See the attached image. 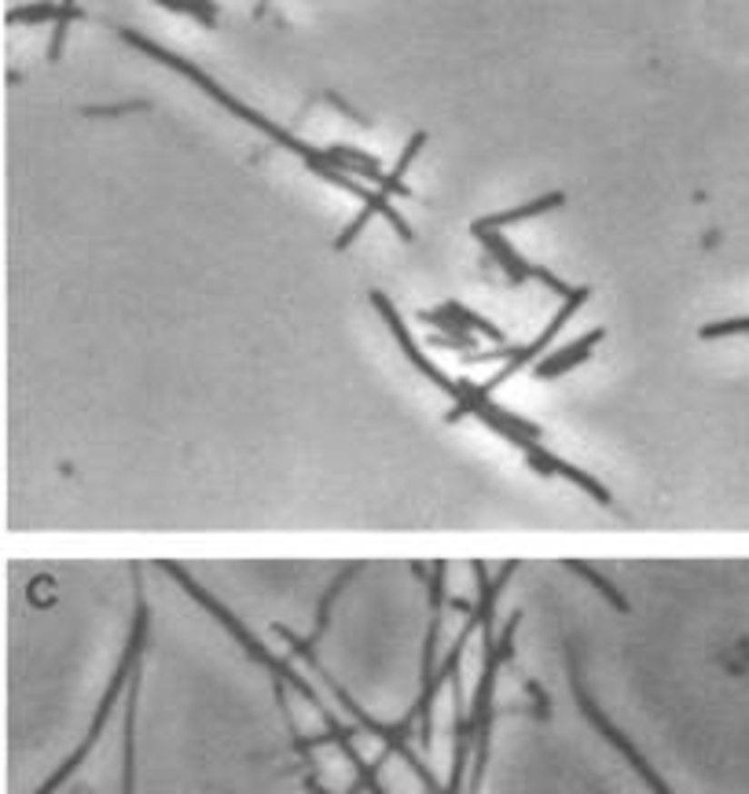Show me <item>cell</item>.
Listing matches in <instances>:
<instances>
[{"instance_id": "cell-1", "label": "cell", "mask_w": 749, "mask_h": 794, "mask_svg": "<svg viewBox=\"0 0 749 794\" xmlns=\"http://www.w3.org/2000/svg\"><path fill=\"white\" fill-rule=\"evenodd\" d=\"M118 37H122L125 45H133V48H140L144 55H151L155 63H162V66H169V70H176L180 77H187V81H192L195 88H203V93H206L210 100H217V104H221V107H225L228 115H235L239 122H246V126H254L257 133H265V136H268L272 144H279V147H284V151H291V155H298V158L305 162V169H313L316 176H324V181H327V185H335V188H342V192H349V196H356V199H360L364 206L371 203V196H374V192H371V188H364V185L356 181V176H349L345 169H338V166H335V162L327 158V151H324V147H309V144H305V140H298V136H295L291 129H284V126H275V122H272V118H265L261 111H254V107H246L243 100H235V96L228 93V88H221V85H217V81H214V77H210L206 70H199V66H195L192 59H184V55H176V52H169V48H162L158 41H151V37H144L140 30H129V26H122V30H118Z\"/></svg>"}, {"instance_id": "cell-2", "label": "cell", "mask_w": 749, "mask_h": 794, "mask_svg": "<svg viewBox=\"0 0 749 794\" xmlns=\"http://www.w3.org/2000/svg\"><path fill=\"white\" fill-rule=\"evenodd\" d=\"M133 629H129V640H125V651H122V662H118V669L111 673V680H107V691H104V699H100V706H96V714H92V725H88V732L81 736V743L37 783V790L34 794H59L81 769H85V761L92 758V750L100 747V739H104V729H107V721H111V710L118 706V695H122V688L129 684V673H133V666L144 658V648H147V622H151V610H147V599H144V578L140 574H133Z\"/></svg>"}, {"instance_id": "cell-3", "label": "cell", "mask_w": 749, "mask_h": 794, "mask_svg": "<svg viewBox=\"0 0 749 794\" xmlns=\"http://www.w3.org/2000/svg\"><path fill=\"white\" fill-rule=\"evenodd\" d=\"M588 298H592V287H574V295H570V298H562V306H558V313L547 320V327H544V331H540L533 342H525V346H511V357L504 361V368H500V372H496L489 383H482V387L493 394L496 387H504L507 379H514L522 368L536 365V361H540V353H544V349L554 342V335L570 324V317H574V313H577V309H581Z\"/></svg>"}, {"instance_id": "cell-4", "label": "cell", "mask_w": 749, "mask_h": 794, "mask_svg": "<svg viewBox=\"0 0 749 794\" xmlns=\"http://www.w3.org/2000/svg\"><path fill=\"white\" fill-rule=\"evenodd\" d=\"M371 306L379 309V317L386 320V327H390V335L397 338V346H401V353L412 361V368L423 376V379H430L437 390H448V383H452V376L444 372V368H437L426 353H423V346L412 338V331L404 327V320H401V313H397V306L390 302V295H383V291H371Z\"/></svg>"}, {"instance_id": "cell-5", "label": "cell", "mask_w": 749, "mask_h": 794, "mask_svg": "<svg viewBox=\"0 0 749 794\" xmlns=\"http://www.w3.org/2000/svg\"><path fill=\"white\" fill-rule=\"evenodd\" d=\"M603 338H606V331H603V327H592L588 335H581V338H574V342H566V346L544 353V357L533 365V379L544 383V379H558V376L574 372L577 365H584V361L592 357V349H595Z\"/></svg>"}, {"instance_id": "cell-6", "label": "cell", "mask_w": 749, "mask_h": 794, "mask_svg": "<svg viewBox=\"0 0 749 794\" xmlns=\"http://www.w3.org/2000/svg\"><path fill=\"white\" fill-rule=\"evenodd\" d=\"M471 232H474V239L489 250V257H493V261L500 265V269L507 273L511 284H525V280H533V269H536V265H529V261L511 246V239H507L500 228H485V225L474 221Z\"/></svg>"}, {"instance_id": "cell-7", "label": "cell", "mask_w": 749, "mask_h": 794, "mask_svg": "<svg viewBox=\"0 0 749 794\" xmlns=\"http://www.w3.org/2000/svg\"><path fill=\"white\" fill-rule=\"evenodd\" d=\"M8 26H37V23H74L81 19V8L77 5H55V0H34V5H23V8H12L8 15Z\"/></svg>"}, {"instance_id": "cell-8", "label": "cell", "mask_w": 749, "mask_h": 794, "mask_svg": "<svg viewBox=\"0 0 749 794\" xmlns=\"http://www.w3.org/2000/svg\"><path fill=\"white\" fill-rule=\"evenodd\" d=\"M327 151V158L338 166V169H345L349 176H364V181H371L374 188L383 185V166H379V158L374 155H367V151H360V147H349V144H331V147H324Z\"/></svg>"}, {"instance_id": "cell-9", "label": "cell", "mask_w": 749, "mask_h": 794, "mask_svg": "<svg viewBox=\"0 0 749 794\" xmlns=\"http://www.w3.org/2000/svg\"><path fill=\"white\" fill-rule=\"evenodd\" d=\"M562 203H566V192H547L525 206H514V210H504V214H489V217H478V225L485 228H507V225H518V221H529V217H540L547 210H558Z\"/></svg>"}, {"instance_id": "cell-10", "label": "cell", "mask_w": 749, "mask_h": 794, "mask_svg": "<svg viewBox=\"0 0 749 794\" xmlns=\"http://www.w3.org/2000/svg\"><path fill=\"white\" fill-rule=\"evenodd\" d=\"M444 309H448V313H452V317H455V320H459V324H463L466 331H474V335H485V338H489V342H496V346H507V335H504V331H500V327H496L493 320L478 317L474 309H466L463 302H444Z\"/></svg>"}, {"instance_id": "cell-11", "label": "cell", "mask_w": 749, "mask_h": 794, "mask_svg": "<svg viewBox=\"0 0 749 794\" xmlns=\"http://www.w3.org/2000/svg\"><path fill=\"white\" fill-rule=\"evenodd\" d=\"M184 5V15H192L199 26L214 30L217 26V0H180Z\"/></svg>"}, {"instance_id": "cell-12", "label": "cell", "mask_w": 749, "mask_h": 794, "mask_svg": "<svg viewBox=\"0 0 749 794\" xmlns=\"http://www.w3.org/2000/svg\"><path fill=\"white\" fill-rule=\"evenodd\" d=\"M727 335H749V317L716 320V324H705V327L698 331V338H727Z\"/></svg>"}, {"instance_id": "cell-13", "label": "cell", "mask_w": 749, "mask_h": 794, "mask_svg": "<svg viewBox=\"0 0 749 794\" xmlns=\"http://www.w3.org/2000/svg\"><path fill=\"white\" fill-rule=\"evenodd\" d=\"M574 570H577V574H581L584 581H592V585H595V588H599V592H603V596H606V599H610V603H614L617 610H628V603H624V596H621V592H617V588H614L610 581H603V578H595L588 563H574Z\"/></svg>"}, {"instance_id": "cell-14", "label": "cell", "mask_w": 749, "mask_h": 794, "mask_svg": "<svg viewBox=\"0 0 749 794\" xmlns=\"http://www.w3.org/2000/svg\"><path fill=\"white\" fill-rule=\"evenodd\" d=\"M423 144H426V133H412V140L404 144V151H401V158H397V166H394V181H404V173H408V166L415 162V155L423 151Z\"/></svg>"}, {"instance_id": "cell-15", "label": "cell", "mask_w": 749, "mask_h": 794, "mask_svg": "<svg viewBox=\"0 0 749 794\" xmlns=\"http://www.w3.org/2000/svg\"><path fill=\"white\" fill-rule=\"evenodd\" d=\"M66 30H70V23H55V34H52V45H48V59H59L63 41H66Z\"/></svg>"}, {"instance_id": "cell-16", "label": "cell", "mask_w": 749, "mask_h": 794, "mask_svg": "<svg viewBox=\"0 0 749 794\" xmlns=\"http://www.w3.org/2000/svg\"><path fill=\"white\" fill-rule=\"evenodd\" d=\"M151 5H158V8H165V12H176V15H184V5H180V0H151Z\"/></svg>"}]
</instances>
